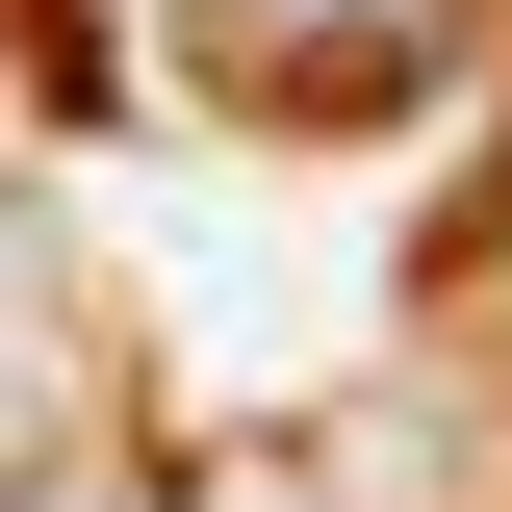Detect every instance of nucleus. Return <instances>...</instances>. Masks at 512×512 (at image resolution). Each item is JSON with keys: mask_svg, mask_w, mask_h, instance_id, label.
<instances>
[{"mask_svg": "<svg viewBox=\"0 0 512 512\" xmlns=\"http://www.w3.org/2000/svg\"><path fill=\"white\" fill-rule=\"evenodd\" d=\"M487 52V0H180V77L231 128H410Z\"/></svg>", "mask_w": 512, "mask_h": 512, "instance_id": "nucleus-1", "label": "nucleus"}, {"mask_svg": "<svg viewBox=\"0 0 512 512\" xmlns=\"http://www.w3.org/2000/svg\"><path fill=\"white\" fill-rule=\"evenodd\" d=\"M0 512H154V461L77 436V410H26V436H0Z\"/></svg>", "mask_w": 512, "mask_h": 512, "instance_id": "nucleus-2", "label": "nucleus"}]
</instances>
